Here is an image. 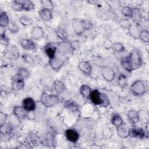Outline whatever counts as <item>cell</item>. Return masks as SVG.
Here are the masks:
<instances>
[{
  "mask_svg": "<svg viewBox=\"0 0 149 149\" xmlns=\"http://www.w3.org/2000/svg\"><path fill=\"white\" fill-rule=\"evenodd\" d=\"M143 28L141 25L139 23V22L134 21L132 22L127 29L129 35L134 39L139 38L140 33Z\"/></svg>",
  "mask_w": 149,
  "mask_h": 149,
  "instance_id": "cell-6",
  "label": "cell"
},
{
  "mask_svg": "<svg viewBox=\"0 0 149 149\" xmlns=\"http://www.w3.org/2000/svg\"><path fill=\"white\" fill-rule=\"evenodd\" d=\"M17 74H19L21 77H22L24 80L27 79L28 77H29L30 75L29 70L27 68L23 67H20L18 68Z\"/></svg>",
  "mask_w": 149,
  "mask_h": 149,
  "instance_id": "cell-32",
  "label": "cell"
},
{
  "mask_svg": "<svg viewBox=\"0 0 149 149\" xmlns=\"http://www.w3.org/2000/svg\"><path fill=\"white\" fill-rule=\"evenodd\" d=\"M130 129L124 123L116 127L117 134L119 137L122 139H125L129 137L130 136Z\"/></svg>",
  "mask_w": 149,
  "mask_h": 149,
  "instance_id": "cell-17",
  "label": "cell"
},
{
  "mask_svg": "<svg viewBox=\"0 0 149 149\" xmlns=\"http://www.w3.org/2000/svg\"><path fill=\"white\" fill-rule=\"evenodd\" d=\"M131 22H130V20L126 18H123V19H121L119 21V24L120 26L123 27V29H128V27H129L130 24Z\"/></svg>",
  "mask_w": 149,
  "mask_h": 149,
  "instance_id": "cell-44",
  "label": "cell"
},
{
  "mask_svg": "<svg viewBox=\"0 0 149 149\" xmlns=\"http://www.w3.org/2000/svg\"><path fill=\"white\" fill-rule=\"evenodd\" d=\"M139 115V122L144 123L145 124L148 123V113L146 111L142 109L140 111H138Z\"/></svg>",
  "mask_w": 149,
  "mask_h": 149,
  "instance_id": "cell-31",
  "label": "cell"
},
{
  "mask_svg": "<svg viewBox=\"0 0 149 149\" xmlns=\"http://www.w3.org/2000/svg\"><path fill=\"white\" fill-rule=\"evenodd\" d=\"M54 88L55 92L58 94L63 93L65 90V84L60 80H55L53 83Z\"/></svg>",
  "mask_w": 149,
  "mask_h": 149,
  "instance_id": "cell-25",
  "label": "cell"
},
{
  "mask_svg": "<svg viewBox=\"0 0 149 149\" xmlns=\"http://www.w3.org/2000/svg\"><path fill=\"white\" fill-rule=\"evenodd\" d=\"M9 18L5 12H2L0 15V26L1 27H7L9 23Z\"/></svg>",
  "mask_w": 149,
  "mask_h": 149,
  "instance_id": "cell-28",
  "label": "cell"
},
{
  "mask_svg": "<svg viewBox=\"0 0 149 149\" xmlns=\"http://www.w3.org/2000/svg\"><path fill=\"white\" fill-rule=\"evenodd\" d=\"M22 59L23 60V61L28 64H33L34 63V60H33V58L29 55L24 54L22 56Z\"/></svg>",
  "mask_w": 149,
  "mask_h": 149,
  "instance_id": "cell-46",
  "label": "cell"
},
{
  "mask_svg": "<svg viewBox=\"0 0 149 149\" xmlns=\"http://www.w3.org/2000/svg\"><path fill=\"white\" fill-rule=\"evenodd\" d=\"M13 114L18 120L25 119L28 117V112L22 106H15L12 110Z\"/></svg>",
  "mask_w": 149,
  "mask_h": 149,
  "instance_id": "cell-10",
  "label": "cell"
},
{
  "mask_svg": "<svg viewBox=\"0 0 149 149\" xmlns=\"http://www.w3.org/2000/svg\"><path fill=\"white\" fill-rule=\"evenodd\" d=\"M19 21L20 23L23 26H30L33 23V19L31 17L25 15L20 16L19 19Z\"/></svg>",
  "mask_w": 149,
  "mask_h": 149,
  "instance_id": "cell-30",
  "label": "cell"
},
{
  "mask_svg": "<svg viewBox=\"0 0 149 149\" xmlns=\"http://www.w3.org/2000/svg\"><path fill=\"white\" fill-rule=\"evenodd\" d=\"M136 22H138L142 19V15L140 10L138 8H132V18Z\"/></svg>",
  "mask_w": 149,
  "mask_h": 149,
  "instance_id": "cell-36",
  "label": "cell"
},
{
  "mask_svg": "<svg viewBox=\"0 0 149 149\" xmlns=\"http://www.w3.org/2000/svg\"><path fill=\"white\" fill-rule=\"evenodd\" d=\"M127 116L129 120L131 122L133 125H136L138 122L139 120V115H138V111L134 109H130L127 112Z\"/></svg>",
  "mask_w": 149,
  "mask_h": 149,
  "instance_id": "cell-23",
  "label": "cell"
},
{
  "mask_svg": "<svg viewBox=\"0 0 149 149\" xmlns=\"http://www.w3.org/2000/svg\"><path fill=\"white\" fill-rule=\"evenodd\" d=\"M11 87L14 91L22 90L24 87V80L16 73L11 79Z\"/></svg>",
  "mask_w": 149,
  "mask_h": 149,
  "instance_id": "cell-7",
  "label": "cell"
},
{
  "mask_svg": "<svg viewBox=\"0 0 149 149\" xmlns=\"http://www.w3.org/2000/svg\"><path fill=\"white\" fill-rule=\"evenodd\" d=\"M112 49H113V51H115V52L119 53L123 52L125 49V48L122 43L120 42H115L113 43Z\"/></svg>",
  "mask_w": 149,
  "mask_h": 149,
  "instance_id": "cell-37",
  "label": "cell"
},
{
  "mask_svg": "<svg viewBox=\"0 0 149 149\" xmlns=\"http://www.w3.org/2000/svg\"><path fill=\"white\" fill-rule=\"evenodd\" d=\"M130 136L135 138L143 139L148 136V132L141 127L135 126L130 129Z\"/></svg>",
  "mask_w": 149,
  "mask_h": 149,
  "instance_id": "cell-11",
  "label": "cell"
},
{
  "mask_svg": "<svg viewBox=\"0 0 149 149\" xmlns=\"http://www.w3.org/2000/svg\"><path fill=\"white\" fill-rule=\"evenodd\" d=\"M21 3L23 7V10L24 11L29 12L33 10L35 8V5L34 2L30 0L21 1Z\"/></svg>",
  "mask_w": 149,
  "mask_h": 149,
  "instance_id": "cell-27",
  "label": "cell"
},
{
  "mask_svg": "<svg viewBox=\"0 0 149 149\" xmlns=\"http://www.w3.org/2000/svg\"><path fill=\"white\" fill-rule=\"evenodd\" d=\"M78 68L79 70L86 75L90 76L92 73V67L88 61H83L80 62L78 65Z\"/></svg>",
  "mask_w": 149,
  "mask_h": 149,
  "instance_id": "cell-18",
  "label": "cell"
},
{
  "mask_svg": "<svg viewBox=\"0 0 149 149\" xmlns=\"http://www.w3.org/2000/svg\"><path fill=\"white\" fill-rule=\"evenodd\" d=\"M147 90L145 82L141 80H137L134 81L130 87L131 93L136 96H141L144 95Z\"/></svg>",
  "mask_w": 149,
  "mask_h": 149,
  "instance_id": "cell-5",
  "label": "cell"
},
{
  "mask_svg": "<svg viewBox=\"0 0 149 149\" xmlns=\"http://www.w3.org/2000/svg\"><path fill=\"white\" fill-rule=\"evenodd\" d=\"M120 65L128 72L139 69L142 65V57L139 50L134 49L127 56L122 58L120 60Z\"/></svg>",
  "mask_w": 149,
  "mask_h": 149,
  "instance_id": "cell-1",
  "label": "cell"
},
{
  "mask_svg": "<svg viewBox=\"0 0 149 149\" xmlns=\"http://www.w3.org/2000/svg\"><path fill=\"white\" fill-rule=\"evenodd\" d=\"M45 36V33L42 28L40 26H35L31 29V36L35 40H39Z\"/></svg>",
  "mask_w": 149,
  "mask_h": 149,
  "instance_id": "cell-16",
  "label": "cell"
},
{
  "mask_svg": "<svg viewBox=\"0 0 149 149\" xmlns=\"http://www.w3.org/2000/svg\"><path fill=\"white\" fill-rule=\"evenodd\" d=\"M0 42L1 44L2 45H4L5 46H7L9 44V40L7 37L6 33H5V30H4L3 31L1 32V36H0Z\"/></svg>",
  "mask_w": 149,
  "mask_h": 149,
  "instance_id": "cell-41",
  "label": "cell"
},
{
  "mask_svg": "<svg viewBox=\"0 0 149 149\" xmlns=\"http://www.w3.org/2000/svg\"><path fill=\"white\" fill-rule=\"evenodd\" d=\"M8 30L10 33L16 34L19 31L20 27L17 23L14 22H10L8 26H7Z\"/></svg>",
  "mask_w": 149,
  "mask_h": 149,
  "instance_id": "cell-33",
  "label": "cell"
},
{
  "mask_svg": "<svg viewBox=\"0 0 149 149\" xmlns=\"http://www.w3.org/2000/svg\"><path fill=\"white\" fill-rule=\"evenodd\" d=\"M22 106L28 112L34 111L37 108L36 102L34 99L31 97H26L23 99L22 101Z\"/></svg>",
  "mask_w": 149,
  "mask_h": 149,
  "instance_id": "cell-12",
  "label": "cell"
},
{
  "mask_svg": "<svg viewBox=\"0 0 149 149\" xmlns=\"http://www.w3.org/2000/svg\"><path fill=\"white\" fill-rule=\"evenodd\" d=\"M72 27L76 35L81 36L84 32L90 30L93 27V24L89 20L76 18L73 19Z\"/></svg>",
  "mask_w": 149,
  "mask_h": 149,
  "instance_id": "cell-2",
  "label": "cell"
},
{
  "mask_svg": "<svg viewBox=\"0 0 149 149\" xmlns=\"http://www.w3.org/2000/svg\"><path fill=\"white\" fill-rule=\"evenodd\" d=\"M39 16L40 19L45 22H49L52 20L53 17V13L52 10H49L44 8H42L39 11Z\"/></svg>",
  "mask_w": 149,
  "mask_h": 149,
  "instance_id": "cell-20",
  "label": "cell"
},
{
  "mask_svg": "<svg viewBox=\"0 0 149 149\" xmlns=\"http://www.w3.org/2000/svg\"><path fill=\"white\" fill-rule=\"evenodd\" d=\"M63 106L69 111L72 112H77L79 110V105L77 103L73 101H66L63 102Z\"/></svg>",
  "mask_w": 149,
  "mask_h": 149,
  "instance_id": "cell-22",
  "label": "cell"
},
{
  "mask_svg": "<svg viewBox=\"0 0 149 149\" xmlns=\"http://www.w3.org/2000/svg\"><path fill=\"white\" fill-rule=\"evenodd\" d=\"M69 44L72 51L77 49L80 47V42L77 40H73L70 41L69 42Z\"/></svg>",
  "mask_w": 149,
  "mask_h": 149,
  "instance_id": "cell-45",
  "label": "cell"
},
{
  "mask_svg": "<svg viewBox=\"0 0 149 149\" xmlns=\"http://www.w3.org/2000/svg\"><path fill=\"white\" fill-rule=\"evenodd\" d=\"M101 74L104 79L108 82L113 81L116 76L114 70L109 66H104L102 68Z\"/></svg>",
  "mask_w": 149,
  "mask_h": 149,
  "instance_id": "cell-9",
  "label": "cell"
},
{
  "mask_svg": "<svg viewBox=\"0 0 149 149\" xmlns=\"http://www.w3.org/2000/svg\"><path fill=\"white\" fill-rule=\"evenodd\" d=\"M48 63L54 70H59L63 66L64 62L62 59L55 56L54 58L49 59Z\"/></svg>",
  "mask_w": 149,
  "mask_h": 149,
  "instance_id": "cell-19",
  "label": "cell"
},
{
  "mask_svg": "<svg viewBox=\"0 0 149 149\" xmlns=\"http://www.w3.org/2000/svg\"><path fill=\"white\" fill-rule=\"evenodd\" d=\"M57 49L62 54H70L72 51L70 47L69 42H67L66 40L58 42L57 45Z\"/></svg>",
  "mask_w": 149,
  "mask_h": 149,
  "instance_id": "cell-21",
  "label": "cell"
},
{
  "mask_svg": "<svg viewBox=\"0 0 149 149\" xmlns=\"http://www.w3.org/2000/svg\"><path fill=\"white\" fill-rule=\"evenodd\" d=\"M111 122L112 125L116 127L123 123V120L120 115L118 113H114L111 116Z\"/></svg>",
  "mask_w": 149,
  "mask_h": 149,
  "instance_id": "cell-26",
  "label": "cell"
},
{
  "mask_svg": "<svg viewBox=\"0 0 149 149\" xmlns=\"http://www.w3.org/2000/svg\"><path fill=\"white\" fill-rule=\"evenodd\" d=\"M20 47L27 51H34L36 49V46L34 41L29 38H22L19 41Z\"/></svg>",
  "mask_w": 149,
  "mask_h": 149,
  "instance_id": "cell-15",
  "label": "cell"
},
{
  "mask_svg": "<svg viewBox=\"0 0 149 149\" xmlns=\"http://www.w3.org/2000/svg\"><path fill=\"white\" fill-rule=\"evenodd\" d=\"M55 33H56L58 38H60L62 41L66 40V39L67 38V34L63 29H59L55 31Z\"/></svg>",
  "mask_w": 149,
  "mask_h": 149,
  "instance_id": "cell-42",
  "label": "cell"
},
{
  "mask_svg": "<svg viewBox=\"0 0 149 149\" xmlns=\"http://www.w3.org/2000/svg\"><path fill=\"white\" fill-rule=\"evenodd\" d=\"M44 51L49 59H51L56 56L57 46H56L54 42H48L44 46Z\"/></svg>",
  "mask_w": 149,
  "mask_h": 149,
  "instance_id": "cell-13",
  "label": "cell"
},
{
  "mask_svg": "<svg viewBox=\"0 0 149 149\" xmlns=\"http://www.w3.org/2000/svg\"><path fill=\"white\" fill-rule=\"evenodd\" d=\"M29 142L31 144L33 145H38L40 143V138L34 133H30L29 135Z\"/></svg>",
  "mask_w": 149,
  "mask_h": 149,
  "instance_id": "cell-38",
  "label": "cell"
},
{
  "mask_svg": "<svg viewBox=\"0 0 149 149\" xmlns=\"http://www.w3.org/2000/svg\"><path fill=\"white\" fill-rule=\"evenodd\" d=\"M117 83L118 85L123 88L127 87V76L124 74H120L117 77Z\"/></svg>",
  "mask_w": 149,
  "mask_h": 149,
  "instance_id": "cell-29",
  "label": "cell"
},
{
  "mask_svg": "<svg viewBox=\"0 0 149 149\" xmlns=\"http://www.w3.org/2000/svg\"><path fill=\"white\" fill-rule=\"evenodd\" d=\"M5 56L10 61H16L19 58V50L16 45H11L8 47L6 50Z\"/></svg>",
  "mask_w": 149,
  "mask_h": 149,
  "instance_id": "cell-8",
  "label": "cell"
},
{
  "mask_svg": "<svg viewBox=\"0 0 149 149\" xmlns=\"http://www.w3.org/2000/svg\"><path fill=\"white\" fill-rule=\"evenodd\" d=\"M11 8L16 11H22L23 10V7L21 3V1H13L11 3Z\"/></svg>",
  "mask_w": 149,
  "mask_h": 149,
  "instance_id": "cell-40",
  "label": "cell"
},
{
  "mask_svg": "<svg viewBox=\"0 0 149 149\" xmlns=\"http://www.w3.org/2000/svg\"><path fill=\"white\" fill-rule=\"evenodd\" d=\"M40 3L42 7V8L52 10L54 7V5L52 1L50 0H41L40 1Z\"/></svg>",
  "mask_w": 149,
  "mask_h": 149,
  "instance_id": "cell-35",
  "label": "cell"
},
{
  "mask_svg": "<svg viewBox=\"0 0 149 149\" xmlns=\"http://www.w3.org/2000/svg\"><path fill=\"white\" fill-rule=\"evenodd\" d=\"M121 12L123 16L127 18H132V8L128 6H122L121 8Z\"/></svg>",
  "mask_w": 149,
  "mask_h": 149,
  "instance_id": "cell-34",
  "label": "cell"
},
{
  "mask_svg": "<svg viewBox=\"0 0 149 149\" xmlns=\"http://www.w3.org/2000/svg\"><path fill=\"white\" fill-rule=\"evenodd\" d=\"M102 136L106 139H109L112 136V129L109 127H105L102 129Z\"/></svg>",
  "mask_w": 149,
  "mask_h": 149,
  "instance_id": "cell-43",
  "label": "cell"
},
{
  "mask_svg": "<svg viewBox=\"0 0 149 149\" xmlns=\"http://www.w3.org/2000/svg\"><path fill=\"white\" fill-rule=\"evenodd\" d=\"M65 136L66 139L72 143L77 142L80 137L78 132L74 129H68L65 132Z\"/></svg>",
  "mask_w": 149,
  "mask_h": 149,
  "instance_id": "cell-14",
  "label": "cell"
},
{
  "mask_svg": "<svg viewBox=\"0 0 149 149\" xmlns=\"http://www.w3.org/2000/svg\"><path fill=\"white\" fill-rule=\"evenodd\" d=\"M95 105H101L103 107H107L109 104V99L106 94L101 93L99 90L95 89L92 90L89 98Z\"/></svg>",
  "mask_w": 149,
  "mask_h": 149,
  "instance_id": "cell-3",
  "label": "cell"
},
{
  "mask_svg": "<svg viewBox=\"0 0 149 149\" xmlns=\"http://www.w3.org/2000/svg\"><path fill=\"white\" fill-rule=\"evenodd\" d=\"M91 91V88L87 84H83L79 88L80 94L83 98H90Z\"/></svg>",
  "mask_w": 149,
  "mask_h": 149,
  "instance_id": "cell-24",
  "label": "cell"
},
{
  "mask_svg": "<svg viewBox=\"0 0 149 149\" xmlns=\"http://www.w3.org/2000/svg\"><path fill=\"white\" fill-rule=\"evenodd\" d=\"M112 45H113V43L112 42V41L109 39H107L104 41V43H103V45L104 47L107 49H111L112 48Z\"/></svg>",
  "mask_w": 149,
  "mask_h": 149,
  "instance_id": "cell-48",
  "label": "cell"
},
{
  "mask_svg": "<svg viewBox=\"0 0 149 149\" xmlns=\"http://www.w3.org/2000/svg\"><path fill=\"white\" fill-rule=\"evenodd\" d=\"M40 102L45 108H49L54 106L59 101L58 95L43 92L40 96Z\"/></svg>",
  "mask_w": 149,
  "mask_h": 149,
  "instance_id": "cell-4",
  "label": "cell"
},
{
  "mask_svg": "<svg viewBox=\"0 0 149 149\" xmlns=\"http://www.w3.org/2000/svg\"><path fill=\"white\" fill-rule=\"evenodd\" d=\"M139 38L144 42H148L149 41V33L148 31L146 29H143L140 36H139Z\"/></svg>",
  "mask_w": 149,
  "mask_h": 149,
  "instance_id": "cell-39",
  "label": "cell"
},
{
  "mask_svg": "<svg viewBox=\"0 0 149 149\" xmlns=\"http://www.w3.org/2000/svg\"><path fill=\"white\" fill-rule=\"evenodd\" d=\"M7 119H8V115L5 113L1 111L0 112V126L1 127L3 126L5 124L7 120Z\"/></svg>",
  "mask_w": 149,
  "mask_h": 149,
  "instance_id": "cell-47",
  "label": "cell"
}]
</instances>
